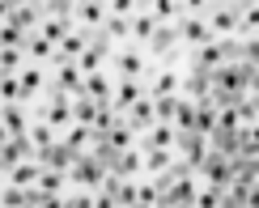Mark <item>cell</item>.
Segmentation results:
<instances>
[{
    "label": "cell",
    "mask_w": 259,
    "mask_h": 208,
    "mask_svg": "<svg viewBox=\"0 0 259 208\" xmlns=\"http://www.w3.org/2000/svg\"><path fill=\"white\" fill-rule=\"evenodd\" d=\"M26 34H30V30H21L17 26V21H0V47H26Z\"/></svg>",
    "instance_id": "25"
},
{
    "label": "cell",
    "mask_w": 259,
    "mask_h": 208,
    "mask_svg": "<svg viewBox=\"0 0 259 208\" xmlns=\"http://www.w3.org/2000/svg\"><path fill=\"white\" fill-rule=\"evenodd\" d=\"M149 94H179V72L175 68H161L153 76V90H149Z\"/></svg>",
    "instance_id": "31"
},
{
    "label": "cell",
    "mask_w": 259,
    "mask_h": 208,
    "mask_svg": "<svg viewBox=\"0 0 259 208\" xmlns=\"http://www.w3.org/2000/svg\"><path fill=\"white\" fill-rule=\"evenodd\" d=\"M175 136H179V128H175V123H161V119H157V123L145 132L140 149H175Z\"/></svg>",
    "instance_id": "11"
},
{
    "label": "cell",
    "mask_w": 259,
    "mask_h": 208,
    "mask_svg": "<svg viewBox=\"0 0 259 208\" xmlns=\"http://www.w3.org/2000/svg\"><path fill=\"white\" fill-rule=\"evenodd\" d=\"M60 140H64V145H68L72 153H85V149L94 145V128H90V123H77V119H72V123L60 132Z\"/></svg>",
    "instance_id": "12"
},
{
    "label": "cell",
    "mask_w": 259,
    "mask_h": 208,
    "mask_svg": "<svg viewBox=\"0 0 259 208\" xmlns=\"http://www.w3.org/2000/svg\"><path fill=\"white\" fill-rule=\"evenodd\" d=\"M38 157H21L17 166H9V183H17V187H34L38 183Z\"/></svg>",
    "instance_id": "17"
},
{
    "label": "cell",
    "mask_w": 259,
    "mask_h": 208,
    "mask_svg": "<svg viewBox=\"0 0 259 208\" xmlns=\"http://www.w3.org/2000/svg\"><path fill=\"white\" fill-rule=\"evenodd\" d=\"M170 166H175V153L170 149H145V170L149 174H166Z\"/></svg>",
    "instance_id": "23"
},
{
    "label": "cell",
    "mask_w": 259,
    "mask_h": 208,
    "mask_svg": "<svg viewBox=\"0 0 259 208\" xmlns=\"http://www.w3.org/2000/svg\"><path fill=\"white\" fill-rule=\"evenodd\" d=\"M175 43H179V30H175V26H166V21H157V30L149 34L145 47L153 51V56H170V51H175Z\"/></svg>",
    "instance_id": "14"
},
{
    "label": "cell",
    "mask_w": 259,
    "mask_h": 208,
    "mask_svg": "<svg viewBox=\"0 0 259 208\" xmlns=\"http://www.w3.org/2000/svg\"><path fill=\"white\" fill-rule=\"evenodd\" d=\"M68 179L77 183V187H90V191H98V183L106 179V166L98 157H94L90 149L85 153H77V157H72V166H68Z\"/></svg>",
    "instance_id": "1"
},
{
    "label": "cell",
    "mask_w": 259,
    "mask_h": 208,
    "mask_svg": "<svg viewBox=\"0 0 259 208\" xmlns=\"http://www.w3.org/2000/svg\"><path fill=\"white\" fill-rule=\"evenodd\" d=\"M0 170H5V166H0Z\"/></svg>",
    "instance_id": "40"
},
{
    "label": "cell",
    "mask_w": 259,
    "mask_h": 208,
    "mask_svg": "<svg viewBox=\"0 0 259 208\" xmlns=\"http://www.w3.org/2000/svg\"><path fill=\"white\" fill-rule=\"evenodd\" d=\"M30 5H38V9H42V5H47V0H30Z\"/></svg>",
    "instance_id": "39"
},
{
    "label": "cell",
    "mask_w": 259,
    "mask_h": 208,
    "mask_svg": "<svg viewBox=\"0 0 259 208\" xmlns=\"http://www.w3.org/2000/svg\"><path fill=\"white\" fill-rule=\"evenodd\" d=\"M0 123H5L9 128V136H21V132H26V111H21V102H5V106H0Z\"/></svg>",
    "instance_id": "19"
},
{
    "label": "cell",
    "mask_w": 259,
    "mask_h": 208,
    "mask_svg": "<svg viewBox=\"0 0 259 208\" xmlns=\"http://www.w3.org/2000/svg\"><path fill=\"white\" fill-rule=\"evenodd\" d=\"M111 90H115V85L102 76V68H98V72H85V81H81V94L98 98V102H111Z\"/></svg>",
    "instance_id": "20"
},
{
    "label": "cell",
    "mask_w": 259,
    "mask_h": 208,
    "mask_svg": "<svg viewBox=\"0 0 259 208\" xmlns=\"http://www.w3.org/2000/svg\"><path fill=\"white\" fill-rule=\"evenodd\" d=\"M212 0H183V13H204Z\"/></svg>",
    "instance_id": "35"
},
{
    "label": "cell",
    "mask_w": 259,
    "mask_h": 208,
    "mask_svg": "<svg viewBox=\"0 0 259 208\" xmlns=\"http://www.w3.org/2000/svg\"><path fill=\"white\" fill-rule=\"evenodd\" d=\"M111 170L115 174H123V179H132V174L136 170H145V149H132V145H127V149H119V153H115V161H111Z\"/></svg>",
    "instance_id": "15"
},
{
    "label": "cell",
    "mask_w": 259,
    "mask_h": 208,
    "mask_svg": "<svg viewBox=\"0 0 259 208\" xmlns=\"http://www.w3.org/2000/svg\"><path fill=\"white\" fill-rule=\"evenodd\" d=\"M161 204H196V183L187 174H175V183L161 187Z\"/></svg>",
    "instance_id": "10"
},
{
    "label": "cell",
    "mask_w": 259,
    "mask_h": 208,
    "mask_svg": "<svg viewBox=\"0 0 259 208\" xmlns=\"http://www.w3.org/2000/svg\"><path fill=\"white\" fill-rule=\"evenodd\" d=\"M136 9H140L136 0H106V13H119V17H132Z\"/></svg>",
    "instance_id": "34"
},
{
    "label": "cell",
    "mask_w": 259,
    "mask_h": 208,
    "mask_svg": "<svg viewBox=\"0 0 259 208\" xmlns=\"http://www.w3.org/2000/svg\"><path fill=\"white\" fill-rule=\"evenodd\" d=\"M85 47H90V30H85V26H72L68 34L56 43V60H77Z\"/></svg>",
    "instance_id": "9"
},
{
    "label": "cell",
    "mask_w": 259,
    "mask_h": 208,
    "mask_svg": "<svg viewBox=\"0 0 259 208\" xmlns=\"http://www.w3.org/2000/svg\"><path fill=\"white\" fill-rule=\"evenodd\" d=\"M242 5H259V0H238V9H242Z\"/></svg>",
    "instance_id": "38"
},
{
    "label": "cell",
    "mask_w": 259,
    "mask_h": 208,
    "mask_svg": "<svg viewBox=\"0 0 259 208\" xmlns=\"http://www.w3.org/2000/svg\"><path fill=\"white\" fill-rule=\"evenodd\" d=\"M26 136H30V145H34V149H47V145H51V140H56L60 132H56V128L47 123V119H42V123H34V128H26Z\"/></svg>",
    "instance_id": "28"
},
{
    "label": "cell",
    "mask_w": 259,
    "mask_h": 208,
    "mask_svg": "<svg viewBox=\"0 0 259 208\" xmlns=\"http://www.w3.org/2000/svg\"><path fill=\"white\" fill-rule=\"evenodd\" d=\"M81 81H85V72L77 68V60H56V94H77L81 90Z\"/></svg>",
    "instance_id": "5"
},
{
    "label": "cell",
    "mask_w": 259,
    "mask_h": 208,
    "mask_svg": "<svg viewBox=\"0 0 259 208\" xmlns=\"http://www.w3.org/2000/svg\"><path fill=\"white\" fill-rule=\"evenodd\" d=\"M42 119H47L56 132H64V128L72 123V98H68V94H56L47 106H42Z\"/></svg>",
    "instance_id": "7"
},
{
    "label": "cell",
    "mask_w": 259,
    "mask_h": 208,
    "mask_svg": "<svg viewBox=\"0 0 259 208\" xmlns=\"http://www.w3.org/2000/svg\"><path fill=\"white\" fill-rule=\"evenodd\" d=\"M0 106H5V102H0Z\"/></svg>",
    "instance_id": "41"
},
{
    "label": "cell",
    "mask_w": 259,
    "mask_h": 208,
    "mask_svg": "<svg viewBox=\"0 0 259 208\" xmlns=\"http://www.w3.org/2000/svg\"><path fill=\"white\" fill-rule=\"evenodd\" d=\"M102 34H106V38H127V34H132V17L106 13V21H102Z\"/></svg>",
    "instance_id": "26"
},
{
    "label": "cell",
    "mask_w": 259,
    "mask_h": 208,
    "mask_svg": "<svg viewBox=\"0 0 259 208\" xmlns=\"http://www.w3.org/2000/svg\"><path fill=\"white\" fill-rule=\"evenodd\" d=\"M149 9H153L157 21H175L183 13V0H149Z\"/></svg>",
    "instance_id": "30"
},
{
    "label": "cell",
    "mask_w": 259,
    "mask_h": 208,
    "mask_svg": "<svg viewBox=\"0 0 259 208\" xmlns=\"http://www.w3.org/2000/svg\"><path fill=\"white\" fill-rule=\"evenodd\" d=\"M26 64V47H0V72H17Z\"/></svg>",
    "instance_id": "29"
},
{
    "label": "cell",
    "mask_w": 259,
    "mask_h": 208,
    "mask_svg": "<svg viewBox=\"0 0 259 208\" xmlns=\"http://www.w3.org/2000/svg\"><path fill=\"white\" fill-rule=\"evenodd\" d=\"M179 43H187V47H200V43H208V38H217L212 34V26H208V17H200V13H179Z\"/></svg>",
    "instance_id": "2"
},
{
    "label": "cell",
    "mask_w": 259,
    "mask_h": 208,
    "mask_svg": "<svg viewBox=\"0 0 259 208\" xmlns=\"http://www.w3.org/2000/svg\"><path fill=\"white\" fill-rule=\"evenodd\" d=\"M136 204H161V187L157 183H140L136 187Z\"/></svg>",
    "instance_id": "32"
},
{
    "label": "cell",
    "mask_w": 259,
    "mask_h": 208,
    "mask_svg": "<svg viewBox=\"0 0 259 208\" xmlns=\"http://www.w3.org/2000/svg\"><path fill=\"white\" fill-rule=\"evenodd\" d=\"M94 115H98V98H90V94H72V119L77 123H94Z\"/></svg>",
    "instance_id": "21"
},
{
    "label": "cell",
    "mask_w": 259,
    "mask_h": 208,
    "mask_svg": "<svg viewBox=\"0 0 259 208\" xmlns=\"http://www.w3.org/2000/svg\"><path fill=\"white\" fill-rule=\"evenodd\" d=\"M140 94H145V90H140V76H119V81H115V90H111V106H115V115H123Z\"/></svg>",
    "instance_id": "4"
},
{
    "label": "cell",
    "mask_w": 259,
    "mask_h": 208,
    "mask_svg": "<svg viewBox=\"0 0 259 208\" xmlns=\"http://www.w3.org/2000/svg\"><path fill=\"white\" fill-rule=\"evenodd\" d=\"M9 9H13V5H9V0H0V21L9 17Z\"/></svg>",
    "instance_id": "36"
},
{
    "label": "cell",
    "mask_w": 259,
    "mask_h": 208,
    "mask_svg": "<svg viewBox=\"0 0 259 208\" xmlns=\"http://www.w3.org/2000/svg\"><path fill=\"white\" fill-rule=\"evenodd\" d=\"M123 119H127V123L136 128V132H149V128L157 123V111H153V94H140L136 102H132V106L123 111Z\"/></svg>",
    "instance_id": "3"
},
{
    "label": "cell",
    "mask_w": 259,
    "mask_h": 208,
    "mask_svg": "<svg viewBox=\"0 0 259 208\" xmlns=\"http://www.w3.org/2000/svg\"><path fill=\"white\" fill-rule=\"evenodd\" d=\"M17 81H21V98H34V94L42 90V64L26 60V64L17 68Z\"/></svg>",
    "instance_id": "18"
},
{
    "label": "cell",
    "mask_w": 259,
    "mask_h": 208,
    "mask_svg": "<svg viewBox=\"0 0 259 208\" xmlns=\"http://www.w3.org/2000/svg\"><path fill=\"white\" fill-rule=\"evenodd\" d=\"M208 26H212V34H217V38H225V34H238V5H212Z\"/></svg>",
    "instance_id": "6"
},
{
    "label": "cell",
    "mask_w": 259,
    "mask_h": 208,
    "mask_svg": "<svg viewBox=\"0 0 259 208\" xmlns=\"http://www.w3.org/2000/svg\"><path fill=\"white\" fill-rule=\"evenodd\" d=\"M5 140H9V128H5V123H0V145H5Z\"/></svg>",
    "instance_id": "37"
},
{
    "label": "cell",
    "mask_w": 259,
    "mask_h": 208,
    "mask_svg": "<svg viewBox=\"0 0 259 208\" xmlns=\"http://www.w3.org/2000/svg\"><path fill=\"white\" fill-rule=\"evenodd\" d=\"M111 64L119 68V76H140V72H145V51H140V47L115 51V56H111Z\"/></svg>",
    "instance_id": "13"
},
{
    "label": "cell",
    "mask_w": 259,
    "mask_h": 208,
    "mask_svg": "<svg viewBox=\"0 0 259 208\" xmlns=\"http://www.w3.org/2000/svg\"><path fill=\"white\" fill-rule=\"evenodd\" d=\"M26 60H34V64L56 60V43H51V38H42L38 30H30V34H26Z\"/></svg>",
    "instance_id": "16"
},
{
    "label": "cell",
    "mask_w": 259,
    "mask_h": 208,
    "mask_svg": "<svg viewBox=\"0 0 259 208\" xmlns=\"http://www.w3.org/2000/svg\"><path fill=\"white\" fill-rule=\"evenodd\" d=\"M72 21L85 30H98L106 21V0H77V9H72Z\"/></svg>",
    "instance_id": "8"
},
{
    "label": "cell",
    "mask_w": 259,
    "mask_h": 208,
    "mask_svg": "<svg viewBox=\"0 0 259 208\" xmlns=\"http://www.w3.org/2000/svg\"><path fill=\"white\" fill-rule=\"evenodd\" d=\"M0 204H9V208H17V204H26V187H17V183H9V187L0 191Z\"/></svg>",
    "instance_id": "33"
},
{
    "label": "cell",
    "mask_w": 259,
    "mask_h": 208,
    "mask_svg": "<svg viewBox=\"0 0 259 208\" xmlns=\"http://www.w3.org/2000/svg\"><path fill=\"white\" fill-rule=\"evenodd\" d=\"M0 102H26V98H21L17 72H0Z\"/></svg>",
    "instance_id": "27"
},
{
    "label": "cell",
    "mask_w": 259,
    "mask_h": 208,
    "mask_svg": "<svg viewBox=\"0 0 259 208\" xmlns=\"http://www.w3.org/2000/svg\"><path fill=\"white\" fill-rule=\"evenodd\" d=\"M157 30V17H153V9H140V13L132 17V38L136 43H149V34Z\"/></svg>",
    "instance_id": "24"
},
{
    "label": "cell",
    "mask_w": 259,
    "mask_h": 208,
    "mask_svg": "<svg viewBox=\"0 0 259 208\" xmlns=\"http://www.w3.org/2000/svg\"><path fill=\"white\" fill-rule=\"evenodd\" d=\"M72 26H77L72 17H42V21H38V34H42V38H51V43H60Z\"/></svg>",
    "instance_id": "22"
}]
</instances>
